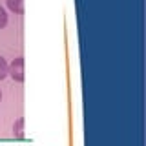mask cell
<instances>
[{"instance_id":"7a4b0ae2","label":"cell","mask_w":146,"mask_h":146,"mask_svg":"<svg viewBox=\"0 0 146 146\" xmlns=\"http://www.w3.org/2000/svg\"><path fill=\"white\" fill-rule=\"evenodd\" d=\"M7 7L15 15H22L24 13V0H7Z\"/></svg>"},{"instance_id":"277c9868","label":"cell","mask_w":146,"mask_h":146,"mask_svg":"<svg viewBox=\"0 0 146 146\" xmlns=\"http://www.w3.org/2000/svg\"><path fill=\"white\" fill-rule=\"evenodd\" d=\"M7 77V62L0 57V80H4Z\"/></svg>"},{"instance_id":"5b68a950","label":"cell","mask_w":146,"mask_h":146,"mask_svg":"<svg viewBox=\"0 0 146 146\" xmlns=\"http://www.w3.org/2000/svg\"><path fill=\"white\" fill-rule=\"evenodd\" d=\"M6 26H7V13H6V9L0 6V29H4Z\"/></svg>"},{"instance_id":"3957f363","label":"cell","mask_w":146,"mask_h":146,"mask_svg":"<svg viewBox=\"0 0 146 146\" xmlns=\"http://www.w3.org/2000/svg\"><path fill=\"white\" fill-rule=\"evenodd\" d=\"M13 133H15L17 137H24V119H22V117L15 122V126H13Z\"/></svg>"},{"instance_id":"6da1fadb","label":"cell","mask_w":146,"mask_h":146,"mask_svg":"<svg viewBox=\"0 0 146 146\" xmlns=\"http://www.w3.org/2000/svg\"><path fill=\"white\" fill-rule=\"evenodd\" d=\"M7 75L15 82H24L26 79V62L24 57H17L11 64H7Z\"/></svg>"},{"instance_id":"8992f818","label":"cell","mask_w":146,"mask_h":146,"mask_svg":"<svg viewBox=\"0 0 146 146\" xmlns=\"http://www.w3.org/2000/svg\"><path fill=\"white\" fill-rule=\"evenodd\" d=\"M0 100H2V90H0Z\"/></svg>"}]
</instances>
